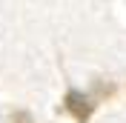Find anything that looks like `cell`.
I'll use <instances>...</instances> for the list:
<instances>
[{
  "instance_id": "cell-1",
  "label": "cell",
  "mask_w": 126,
  "mask_h": 123,
  "mask_svg": "<svg viewBox=\"0 0 126 123\" xmlns=\"http://www.w3.org/2000/svg\"><path fill=\"white\" fill-rule=\"evenodd\" d=\"M63 106H66V112H69L78 123H89V117H92V112H94L97 103H94L92 94H83V92H78V89H69Z\"/></svg>"
},
{
  "instance_id": "cell-2",
  "label": "cell",
  "mask_w": 126,
  "mask_h": 123,
  "mask_svg": "<svg viewBox=\"0 0 126 123\" xmlns=\"http://www.w3.org/2000/svg\"><path fill=\"white\" fill-rule=\"evenodd\" d=\"M9 123H34V120H32L29 112H15V115L9 117Z\"/></svg>"
}]
</instances>
